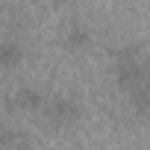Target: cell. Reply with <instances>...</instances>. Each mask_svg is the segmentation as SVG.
Masks as SVG:
<instances>
[{
  "mask_svg": "<svg viewBox=\"0 0 150 150\" xmlns=\"http://www.w3.org/2000/svg\"><path fill=\"white\" fill-rule=\"evenodd\" d=\"M41 112L53 124H74L80 118V103L71 100V97H62V94H53V97H47V103H44Z\"/></svg>",
  "mask_w": 150,
  "mask_h": 150,
  "instance_id": "1",
  "label": "cell"
},
{
  "mask_svg": "<svg viewBox=\"0 0 150 150\" xmlns=\"http://www.w3.org/2000/svg\"><path fill=\"white\" fill-rule=\"evenodd\" d=\"M88 41H91V33H88V27H86V24H80V21H74V24L65 30V44H68V47H74V50L86 47Z\"/></svg>",
  "mask_w": 150,
  "mask_h": 150,
  "instance_id": "2",
  "label": "cell"
},
{
  "mask_svg": "<svg viewBox=\"0 0 150 150\" xmlns=\"http://www.w3.org/2000/svg\"><path fill=\"white\" fill-rule=\"evenodd\" d=\"M15 100H18L21 109H35V112H41L44 103H47V94H41V91H35V88H21Z\"/></svg>",
  "mask_w": 150,
  "mask_h": 150,
  "instance_id": "3",
  "label": "cell"
},
{
  "mask_svg": "<svg viewBox=\"0 0 150 150\" xmlns=\"http://www.w3.org/2000/svg\"><path fill=\"white\" fill-rule=\"evenodd\" d=\"M21 56H24V50L15 41H3V44H0V65H3V68H12Z\"/></svg>",
  "mask_w": 150,
  "mask_h": 150,
  "instance_id": "4",
  "label": "cell"
}]
</instances>
